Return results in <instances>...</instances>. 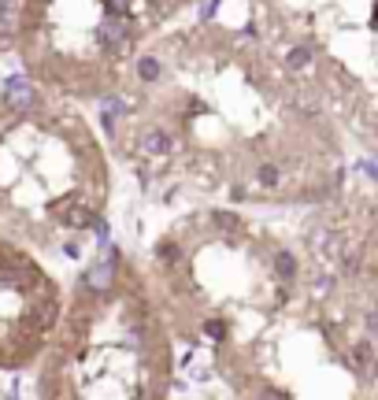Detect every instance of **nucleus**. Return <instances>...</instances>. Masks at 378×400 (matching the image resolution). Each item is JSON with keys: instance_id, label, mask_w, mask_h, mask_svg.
<instances>
[{"instance_id": "f257e3e1", "label": "nucleus", "mask_w": 378, "mask_h": 400, "mask_svg": "<svg viewBox=\"0 0 378 400\" xmlns=\"http://www.w3.org/2000/svg\"><path fill=\"white\" fill-rule=\"evenodd\" d=\"M37 85L26 74H12V78L0 82V112L4 115H30L37 107Z\"/></svg>"}, {"instance_id": "f03ea898", "label": "nucleus", "mask_w": 378, "mask_h": 400, "mask_svg": "<svg viewBox=\"0 0 378 400\" xmlns=\"http://www.w3.org/2000/svg\"><path fill=\"white\" fill-rule=\"evenodd\" d=\"M119 263H108V259H89V267L78 275V289L82 297H112L115 286H119Z\"/></svg>"}, {"instance_id": "7ed1b4c3", "label": "nucleus", "mask_w": 378, "mask_h": 400, "mask_svg": "<svg viewBox=\"0 0 378 400\" xmlns=\"http://www.w3.org/2000/svg\"><path fill=\"white\" fill-rule=\"evenodd\" d=\"M60 300L56 297H37L34 304H30V311H26V322H30V330H49V327H56L60 322Z\"/></svg>"}, {"instance_id": "20e7f679", "label": "nucleus", "mask_w": 378, "mask_h": 400, "mask_svg": "<svg viewBox=\"0 0 378 400\" xmlns=\"http://www.w3.org/2000/svg\"><path fill=\"white\" fill-rule=\"evenodd\" d=\"M175 141H178V137L171 134L167 126H160V123L141 130V153L145 156H171V153H175Z\"/></svg>"}, {"instance_id": "39448f33", "label": "nucleus", "mask_w": 378, "mask_h": 400, "mask_svg": "<svg viewBox=\"0 0 378 400\" xmlns=\"http://www.w3.org/2000/svg\"><path fill=\"white\" fill-rule=\"evenodd\" d=\"M271 271H275V278L282 286H293L300 278V259L289 252V248H278V252L271 256Z\"/></svg>"}, {"instance_id": "423d86ee", "label": "nucleus", "mask_w": 378, "mask_h": 400, "mask_svg": "<svg viewBox=\"0 0 378 400\" xmlns=\"http://www.w3.org/2000/svg\"><path fill=\"white\" fill-rule=\"evenodd\" d=\"M134 71H137V82H145V85H156L160 78H164V60L156 56V52H141L134 63Z\"/></svg>"}, {"instance_id": "0eeeda50", "label": "nucleus", "mask_w": 378, "mask_h": 400, "mask_svg": "<svg viewBox=\"0 0 378 400\" xmlns=\"http://www.w3.org/2000/svg\"><path fill=\"white\" fill-rule=\"evenodd\" d=\"M282 164H275V159H264V164H256V171H252V178H256V186L260 189H278L282 186Z\"/></svg>"}, {"instance_id": "6e6552de", "label": "nucleus", "mask_w": 378, "mask_h": 400, "mask_svg": "<svg viewBox=\"0 0 378 400\" xmlns=\"http://www.w3.org/2000/svg\"><path fill=\"white\" fill-rule=\"evenodd\" d=\"M311 63H316V52H311L308 45H293L286 52V67L289 71H308Z\"/></svg>"}, {"instance_id": "1a4fd4ad", "label": "nucleus", "mask_w": 378, "mask_h": 400, "mask_svg": "<svg viewBox=\"0 0 378 400\" xmlns=\"http://www.w3.org/2000/svg\"><path fill=\"white\" fill-rule=\"evenodd\" d=\"M208 223L219 226L223 234H237V230H241V219H237L234 211H208Z\"/></svg>"}, {"instance_id": "9d476101", "label": "nucleus", "mask_w": 378, "mask_h": 400, "mask_svg": "<svg viewBox=\"0 0 378 400\" xmlns=\"http://www.w3.org/2000/svg\"><path fill=\"white\" fill-rule=\"evenodd\" d=\"M156 259H160L164 267H175L178 259H182V248H178L175 241H160V245H156Z\"/></svg>"}, {"instance_id": "9b49d317", "label": "nucleus", "mask_w": 378, "mask_h": 400, "mask_svg": "<svg viewBox=\"0 0 378 400\" xmlns=\"http://www.w3.org/2000/svg\"><path fill=\"white\" fill-rule=\"evenodd\" d=\"M352 363L356 367H371L375 363V345L371 341H356L352 345Z\"/></svg>"}, {"instance_id": "f8f14e48", "label": "nucleus", "mask_w": 378, "mask_h": 400, "mask_svg": "<svg viewBox=\"0 0 378 400\" xmlns=\"http://www.w3.org/2000/svg\"><path fill=\"white\" fill-rule=\"evenodd\" d=\"M204 338H212V341H226V322L223 319H204Z\"/></svg>"}, {"instance_id": "ddd939ff", "label": "nucleus", "mask_w": 378, "mask_h": 400, "mask_svg": "<svg viewBox=\"0 0 378 400\" xmlns=\"http://www.w3.org/2000/svg\"><path fill=\"white\" fill-rule=\"evenodd\" d=\"M334 286H338V275H316V278H311V289H316V293H330V289Z\"/></svg>"}, {"instance_id": "4468645a", "label": "nucleus", "mask_w": 378, "mask_h": 400, "mask_svg": "<svg viewBox=\"0 0 378 400\" xmlns=\"http://www.w3.org/2000/svg\"><path fill=\"white\" fill-rule=\"evenodd\" d=\"M219 4H223V0H204V4H200V23H212L215 12H219Z\"/></svg>"}, {"instance_id": "2eb2a0df", "label": "nucleus", "mask_w": 378, "mask_h": 400, "mask_svg": "<svg viewBox=\"0 0 378 400\" xmlns=\"http://www.w3.org/2000/svg\"><path fill=\"white\" fill-rule=\"evenodd\" d=\"M356 171H363V175L371 178V182H378V164H371V159H360V164H356Z\"/></svg>"}, {"instance_id": "dca6fc26", "label": "nucleus", "mask_w": 378, "mask_h": 400, "mask_svg": "<svg viewBox=\"0 0 378 400\" xmlns=\"http://www.w3.org/2000/svg\"><path fill=\"white\" fill-rule=\"evenodd\" d=\"M363 327H367V333H375V338H378V311H367Z\"/></svg>"}, {"instance_id": "f3484780", "label": "nucleus", "mask_w": 378, "mask_h": 400, "mask_svg": "<svg viewBox=\"0 0 378 400\" xmlns=\"http://www.w3.org/2000/svg\"><path fill=\"white\" fill-rule=\"evenodd\" d=\"M63 252H67L71 259H78V256H82V248H78V241H63Z\"/></svg>"}, {"instance_id": "a211bd4d", "label": "nucleus", "mask_w": 378, "mask_h": 400, "mask_svg": "<svg viewBox=\"0 0 378 400\" xmlns=\"http://www.w3.org/2000/svg\"><path fill=\"white\" fill-rule=\"evenodd\" d=\"M264 400H289V397H286V393H278V389H267Z\"/></svg>"}, {"instance_id": "6ab92c4d", "label": "nucleus", "mask_w": 378, "mask_h": 400, "mask_svg": "<svg viewBox=\"0 0 378 400\" xmlns=\"http://www.w3.org/2000/svg\"><path fill=\"white\" fill-rule=\"evenodd\" d=\"M371 26H378V4H375V23H371Z\"/></svg>"}, {"instance_id": "aec40b11", "label": "nucleus", "mask_w": 378, "mask_h": 400, "mask_svg": "<svg viewBox=\"0 0 378 400\" xmlns=\"http://www.w3.org/2000/svg\"><path fill=\"white\" fill-rule=\"evenodd\" d=\"M375 226H378V211H375Z\"/></svg>"}]
</instances>
